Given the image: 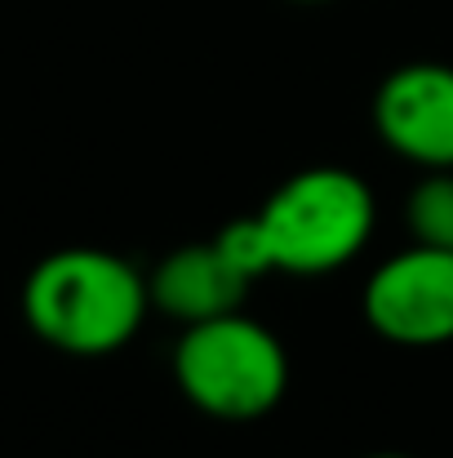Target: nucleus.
I'll list each match as a JSON object with an SVG mask.
<instances>
[{"mask_svg":"<svg viewBox=\"0 0 453 458\" xmlns=\"http://www.w3.org/2000/svg\"><path fill=\"white\" fill-rule=\"evenodd\" d=\"M365 458H418V454H405V450H378V454H365Z\"/></svg>","mask_w":453,"mask_h":458,"instance_id":"obj_9","label":"nucleus"},{"mask_svg":"<svg viewBox=\"0 0 453 458\" xmlns=\"http://www.w3.org/2000/svg\"><path fill=\"white\" fill-rule=\"evenodd\" d=\"M298 4H324V0H298Z\"/></svg>","mask_w":453,"mask_h":458,"instance_id":"obj_10","label":"nucleus"},{"mask_svg":"<svg viewBox=\"0 0 453 458\" xmlns=\"http://www.w3.org/2000/svg\"><path fill=\"white\" fill-rule=\"evenodd\" d=\"M365 325L396 347L453 343V250L405 245L382 259L360 290Z\"/></svg>","mask_w":453,"mask_h":458,"instance_id":"obj_4","label":"nucleus"},{"mask_svg":"<svg viewBox=\"0 0 453 458\" xmlns=\"http://www.w3.org/2000/svg\"><path fill=\"white\" fill-rule=\"evenodd\" d=\"M258 218L267 227L276 272L329 276L365 254L378 223V200L356 169L306 165L258 205Z\"/></svg>","mask_w":453,"mask_h":458,"instance_id":"obj_3","label":"nucleus"},{"mask_svg":"<svg viewBox=\"0 0 453 458\" xmlns=\"http://www.w3.org/2000/svg\"><path fill=\"white\" fill-rule=\"evenodd\" d=\"M147 316V276L98 245L54 250L22 281L27 329L63 356H112L134 343Z\"/></svg>","mask_w":453,"mask_h":458,"instance_id":"obj_1","label":"nucleus"},{"mask_svg":"<svg viewBox=\"0 0 453 458\" xmlns=\"http://www.w3.org/2000/svg\"><path fill=\"white\" fill-rule=\"evenodd\" d=\"M249 290L254 285L240 272H231V263L214 250V241L182 245V250L164 254L147 276L151 311H160L178 325H196V320L236 311L249 299Z\"/></svg>","mask_w":453,"mask_h":458,"instance_id":"obj_6","label":"nucleus"},{"mask_svg":"<svg viewBox=\"0 0 453 458\" xmlns=\"http://www.w3.org/2000/svg\"><path fill=\"white\" fill-rule=\"evenodd\" d=\"M214 250H218V254L231 263V272H240L249 285L276 272L272 241H267V227H263V218H258V214L222 223V227H218V236H214Z\"/></svg>","mask_w":453,"mask_h":458,"instance_id":"obj_8","label":"nucleus"},{"mask_svg":"<svg viewBox=\"0 0 453 458\" xmlns=\"http://www.w3.org/2000/svg\"><path fill=\"white\" fill-rule=\"evenodd\" d=\"M405 232L414 245L453 250V169H423L405 191Z\"/></svg>","mask_w":453,"mask_h":458,"instance_id":"obj_7","label":"nucleus"},{"mask_svg":"<svg viewBox=\"0 0 453 458\" xmlns=\"http://www.w3.org/2000/svg\"><path fill=\"white\" fill-rule=\"evenodd\" d=\"M373 134L418 169H453V63L414 58L373 89Z\"/></svg>","mask_w":453,"mask_h":458,"instance_id":"obj_5","label":"nucleus"},{"mask_svg":"<svg viewBox=\"0 0 453 458\" xmlns=\"http://www.w3.org/2000/svg\"><path fill=\"white\" fill-rule=\"evenodd\" d=\"M173 378L191 410L218 423H258L289 392V352L276 329L236 311L182 325Z\"/></svg>","mask_w":453,"mask_h":458,"instance_id":"obj_2","label":"nucleus"}]
</instances>
